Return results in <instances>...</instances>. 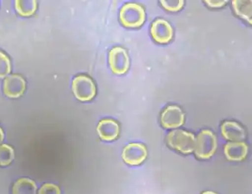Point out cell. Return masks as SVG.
Segmentation results:
<instances>
[{"label": "cell", "instance_id": "cell-2", "mask_svg": "<svg viewBox=\"0 0 252 194\" xmlns=\"http://www.w3.org/2000/svg\"><path fill=\"white\" fill-rule=\"evenodd\" d=\"M217 147L216 135L210 130H202L195 139V156L201 160L210 159L216 153Z\"/></svg>", "mask_w": 252, "mask_h": 194}, {"label": "cell", "instance_id": "cell-14", "mask_svg": "<svg viewBox=\"0 0 252 194\" xmlns=\"http://www.w3.org/2000/svg\"><path fill=\"white\" fill-rule=\"evenodd\" d=\"M36 193V184L31 179H19L15 182L12 188V194H37Z\"/></svg>", "mask_w": 252, "mask_h": 194}, {"label": "cell", "instance_id": "cell-4", "mask_svg": "<svg viewBox=\"0 0 252 194\" xmlns=\"http://www.w3.org/2000/svg\"><path fill=\"white\" fill-rule=\"evenodd\" d=\"M72 92L81 102L91 101L96 95V86L91 78L86 75H78L72 81Z\"/></svg>", "mask_w": 252, "mask_h": 194}, {"label": "cell", "instance_id": "cell-13", "mask_svg": "<svg viewBox=\"0 0 252 194\" xmlns=\"http://www.w3.org/2000/svg\"><path fill=\"white\" fill-rule=\"evenodd\" d=\"M235 13L244 20L252 25V1L250 0H235L232 1Z\"/></svg>", "mask_w": 252, "mask_h": 194}, {"label": "cell", "instance_id": "cell-15", "mask_svg": "<svg viewBox=\"0 0 252 194\" xmlns=\"http://www.w3.org/2000/svg\"><path fill=\"white\" fill-rule=\"evenodd\" d=\"M15 9L19 16L29 17L35 14L37 1L35 0H17L15 1Z\"/></svg>", "mask_w": 252, "mask_h": 194}, {"label": "cell", "instance_id": "cell-18", "mask_svg": "<svg viewBox=\"0 0 252 194\" xmlns=\"http://www.w3.org/2000/svg\"><path fill=\"white\" fill-rule=\"evenodd\" d=\"M160 4L167 10L171 12H176L180 10L183 7L184 1H160Z\"/></svg>", "mask_w": 252, "mask_h": 194}, {"label": "cell", "instance_id": "cell-6", "mask_svg": "<svg viewBox=\"0 0 252 194\" xmlns=\"http://www.w3.org/2000/svg\"><path fill=\"white\" fill-rule=\"evenodd\" d=\"M109 60L112 72L116 75H124L128 70L130 60L125 49L114 47L109 53Z\"/></svg>", "mask_w": 252, "mask_h": 194}, {"label": "cell", "instance_id": "cell-20", "mask_svg": "<svg viewBox=\"0 0 252 194\" xmlns=\"http://www.w3.org/2000/svg\"><path fill=\"white\" fill-rule=\"evenodd\" d=\"M206 4H208L209 7H220L226 4V1H205Z\"/></svg>", "mask_w": 252, "mask_h": 194}, {"label": "cell", "instance_id": "cell-7", "mask_svg": "<svg viewBox=\"0 0 252 194\" xmlns=\"http://www.w3.org/2000/svg\"><path fill=\"white\" fill-rule=\"evenodd\" d=\"M161 124L165 129H175L185 124V113L177 105H169L161 114Z\"/></svg>", "mask_w": 252, "mask_h": 194}, {"label": "cell", "instance_id": "cell-19", "mask_svg": "<svg viewBox=\"0 0 252 194\" xmlns=\"http://www.w3.org/2000/svg\"><path fill=\"white\" fill-rule=\"evenodd\" d=\"M37 194H61L60 188L53 183L43 185Z\"/></svg>", "mask_w": 252, "mask_h": 194}, {"label": "cell", "instance_id": "cell-21", "mask_svg": "<svg viewBox=\"0 0 252 194\" xmlns=\"http://www.w3.org/2000/svg\"><path fill=\"white\" fill-rule=\"evenodd\" d=\"M4 139V131H3L2 128L0 127V143H2L3 140Z\"/></svg>", "mask_w": 252, "mask_h": 194}, {"label": "cell", "instance_id": "cell-12", "mask_svg": "<svg viewBox=\"0 0 252 194\" xmlns=\"http://www.w3.org/2000/svg\"><path fill=\"white\" fill-rule=\"evenodd\" d=\"M248 152V145L244 142H229L224 146L225 155L231 161H244Z\"/></svg>", "mask_w": 252, "mask_h": 194}, {"label": "cell", "instance_id": "cell-10", "mask_svg": "<svg viewBox=\"0 0 252 194\" xmlns=\"http://www.w3.org/2000/svg\"><path fill=\"white\" fill-rule=\"evenodd\" d=\"M97 131L102 140L112 141L119 136V124L115 120L111 118L103 119L99 122Z\"/></svg>", "mask_w": 252, "mask_h": 194}, {"label": "cell", "instance_id": "cell-1", "mask_svg": "<svg viewBox=\"0 0 252 194\" xmlns=\"http://www.w3.org/2000/svg\"><path fill=\"white\" fill-rule=\"evenodd\" d=\"M167 143L171 149L188 155L195 151V138L193 133L182 130H175L167 136Z\"/></svg>", "mask_w": 252, "mask_h": 194}, {"label": "cell", "instance_id": "cell-3", "mask_svg": "<svg viewBox=\"0 0 252 194\" xmlns=\"http://www.w3.org/2000/svg\"><path fill=\"white\" fill-rule=\"evenodd\" d=\"M120 20L126 28H139L145 22V10L136 3H126L121 8Z\"/></svg>", "mask_w": 252, "mask_h": 194}, {"label": "cell", "instance_id": "cell-8", "mask_svg": "<svg viewBox=\"0 0 252 194\" xmlns=\"http://www.w3.org/2000/svg\"><path fill=\"white\" fill-rule=\"evenodd\" d=\"M26 89V81L20 75L7 76L3 83V93L11 99H16L23 96Z\"/></svg>", "mask_w": 252, "mask_h": 194}, {"label": "cell", "instance_id": "cell-17", "mask_svg": "<svg viewBox=\"0 0 252 194\" xmlns=\"http://www.w3.org/2000/svg\"><path fill=\"white\" fill-rule=\"evenodd\" d=\"M11 72V62L8 56L0 51V79L6 78Z\"/></svg>", "mask_w": 252, "mask_h": 194}, {"label": "cell", "instance_id": "cell-22", "mask_svg": "<svg viewBox=\"0 0 252 194\" xmlns=\"http://www.w3.org/2000/svg\"><path fill=\"white\" fill-rule=\"evenodd\" d=\"M201 194H218L215 193V192H203V193Z\"/></svg>", "mask_w": 252, "mask_h": 194}, {"label": "cell", "instance_id": "cell-16", "mask_svg": "<svg viewBox=\"0 0 252 194\" xmlns=\"http://www.w3.org/2000/svg\"><path fill=\"white\" fill-rule=\"evenodd\" d=\"M15 158V152L12 146L7 144L0 145V167L8 166Z\"/></svg>", "mask_w": 252, "mask_h": 194}, {"label": "cell", "instance_id": "cell-5", "mask_svg": "<svg viewBox=\"0 0 252 194\" xmlns=\"http://www.w3.org/2000/svg\"><path fill=\"white\" fill-rule=\"evenodd\" d=\"M148 151L145 145L140 143H131L125 146L122 158L129 166H139L146 160Z\"/></svg>", "mask_w": 252, "mask_h": 194}, {"label": "cell", "instance_id": "cell-11", "mask_svg": "<svg viewBox=\"0 0 252 194\" xmlns=\"http://www.w3.org/2000/svg\"><path fill=\"white\" fill-rule=\"evenodd\" d=\"M222 136L226 140L234 142H241L246 139L244 127L235 121H226L221 125Z\"/></svg>", "mask_w": 252, "mask_h": 194}, {"label": "cell", "instance_id": "cell-9", "mask_svg": "<svg viewBox=\"0 0 252 194\" xmlns=\"http://www.w3.org/2000/svg\"><path fill=\"white\" fill-rule=\"evenodd\" d=\"M151 33L154 41L158 44H167L173 37V29L168 22L158 19L151 25Z\"/></svg>", "mask_w": 252, "mask_h": 194}]
</instances>
